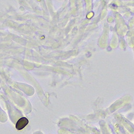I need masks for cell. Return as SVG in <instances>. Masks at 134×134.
<instances>
[{"instance_id":"1","label":"cell","mask_w":134,"mask_h":134,"mask_svg":"<svg viewBox=\"0 0 134 134\" xmlns=\"http://www.w3.org/2000/svg\"><path fill=\"white\" fill-rule=\"evenodd\" d=\"M28 123L29 120L28 119L25 118V117H23V118H21L17 122L16 125V128L18 130H21L23 128H24L28 125Z\"/></svg>"}]
</instances>
